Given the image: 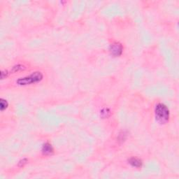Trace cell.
Instances as JSON below:
<instances>
[{"label":"cell","instance_id":"1","mask_svg":"<svg viewBox=\"0 0 179 179\" xmlns=\"http://www.w3.org/2000/svg\"><path fill=\"white\" fill-rule=\"evenodd\" d=\"M156 120L160 123L164 124L169 120V111L167 107L163 104H158L156 105L155 109Z\"/></svg>","mask_w":179,"mask_h":179},{"label":"cell","instance_id":"2","mask_svg":"<svg viewBox=\"0 0 179 179\" xmlns=\"http://www.w3.org/2000/svg\"><path fill=\"white\" fill-rule=\"evenodd\" d=\"M43 79V74L39 71H36L27 76L18 79L16 83L19 85H27L40 82Z\"/></svg>","mask_w":179,"mask_h":179},{"label":"cell","instance_id":"3","mask_svg":"<svg viewBox=\"0 0 179 179\" xmlns=\"http://www.w3.org/2000/svg\"><path fill=\"white\" fill-rule=\"evenodd\" d=\"M111 53L113 56L118 57L122 54L123 53V46L120 43L118 42H115L110 45Z\"/></svg>","mask_w":179,"mask_h":179},{"label":"cell","instance_id":"4","mask_svg":"<svg viewBox=\"0 0 179 179\" xmlns=\"http://www.w3.org/2000/svg\"><path fill=\"white\" fill-rule=\"evenodd\" d=\"M128 162L132 167L136 168H140L142 166V161L137 158H131Z\"/></svg>","mask_w":179,"mask_h":179},{"label":"cell","instance_id":"5","mask_svg":"<svg viewBox=\"0 0 179 179\" xmlns=\"http://www.w3.org/2000/svg\"><path fill=\"white\" fill-rule=\"evenodd\" d=\"M53 152V148L52 146L48 143H46L43 146L42 153L45 155H50Z\"/></svg>","mask_w":179,"mask_h":179},{"label":"cell","instance_id":"6","mask_svg":"<svg viewBox=\"0 0 179 179\" xmlns=\"http://www.w3.org/2000/svg\"><path fill=\"white\" fill-rule=\"evenodd\" d=\"M8 106V102L4 99H1V110L4 111V109H6L7 108Z\"/></svg>","mask_w":179,"mask_h":179},{"label":"cell","instance_id":"7","mask_svg":"<svg viewBox=\"0 0 179 179\" xmlns=\"http://www.w3.org/2000/svg\"><path fill=\"white\" fill-rule=\"evenodd\" d=\"M25 69V67L23 66V65H17V66H15L13 67V72H16V71H19L21 70H23V69Z\"/></svg>","mask_w":179,"mask_h":179}]
</instances>
